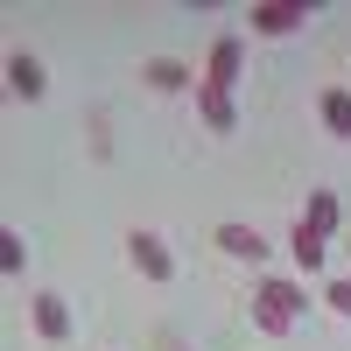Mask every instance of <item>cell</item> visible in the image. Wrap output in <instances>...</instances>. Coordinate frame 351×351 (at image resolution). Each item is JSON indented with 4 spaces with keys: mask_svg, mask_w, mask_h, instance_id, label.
<instances>
[{
    "mask_svg": "<svg viewBox=\"0 0 351 351\" xmlns=\"http://www.w3.org/2000/svg\"><path fill=\"white\" fill-rule=\"evenodd\" d=\"M295 316H302V288H295V281H260V295H253V324H260V330L281 337Z\"/></svg>",
    "mask_w": 351,
    "mask_h": 351,
    "instance_id": "6da1fadb",
    "label": "cell"
},
{
    "mask_svg": "<svg viewBox=\"0 0 351 351\" xmlns=\"http://www.w3.org/2000/svg\"><path fill=\"white\" fill-rule=\"evenodd\" d=\"M239 64H246V43H239V36H218V43H211V64H204V77H197V84H211V92H232V84H239Z\"/></svg>",
    "mask_w": 351,
    "mask_h": 351,
    "instance_id": "7a4b0ae2",
    "label": "cell"
},
{
    "mask_svg": "<svg viewBox=\"0 0 351 351\" xmlns=\"http://www.w3.org/2000/svg\"><path fill=\"white\" fill-rule=\"evenodd\" d=\"M127 253H134V267L148 274V281H169V274H176V260H169V246L155 239V232H134V239H127Z\"/></svg>",
    "mask_w": 351,
    "mask_h": 351,
    "instance_id": "3957f363",
    "label": "cell"
},
{
    "mask_svg": "<svg viewBox=\"0 0 351 351\" xmlns=\"http://www.w3.org/2000/svg\"><path fill=\"white\" fill-rule=\"evenodd\" d=\"M8 84H14V99H43V92H49V71H43L28 49H14V56H8Z\"/></svg>",
    "mask_w": 351,
    "mask_h": 351,
    "instance_id": "277c9868",
    "label": "cell"
},
{
    "mask_svg": "<svg viewBox=\"0 0 351 351\" xmlns=\"http://www.w3.org/2000/svg\"><path fill=\"white\" fill-rule=\"evenodd\" d=\"M218 253H232V260H267V239H260L253 225H218Z\"/></svg>",
    "mask_w": 351,
    "mask_h": 351,
    "instance_id": "5b68a950",
    "label": "cell"
},
{
    "mask_svg": "<svg viewBox=\"0 0 351 351\" xmlns=\"http://www.w3.org/2000/svg\"><path fill=\"white\" fill-rule=\"evenodd\" d=\"M36 330H43L49 344L71 337V309H64V295H36Z\"/></svg>",
    "mask_w": 351,
    "mask_h": 351,
    "instance_id": "8992f818",
    "label": "cell"
},
{
    "mask_svg": "<svg viewBox=\"0 0 351 351\" xmlns=\"http://www.w3.org/2000/svg\"><path fill=\"white\" fill-rule=\"evenodd\" d=\"M288 253H295L302 267L316 274V267H324V253H330V239H324V232H316V225H302V218H295V239H288Z\"/></svg>",
    "mask_w": 351,
    "mask_h": 351,
    "instance_id": "52a82bcc",
    "label": "cell"
},
{
    "mask_svg": "<svg viewBox=\"0 0 351 351\" xmlns=\"http://www.w3.org/2000/svg\"><path fill=\"white\" fill-rule=\"evenodd\" d=\"M197 112H204L218 134H232V120H239V112H232V92H211V84H197Z\"/></svg>",
    "mask_w": 351,
    "mask_h": 351,
    "instance_id": "ba28073f",
    "label": "cell"
},
{
    "mask_svg": "<svg viewBox=\"0 0 351 351\" xmlns=\"http://www.w3.org/2000/svg\"><path fill=\"white\" fill-rule=\"evenodd\" d=\"M295 21H309V14L288 8V0H281V8H253V36H288Z\"/></svg>",
    "mask_w": 351,
    "mask_h": 351,
    "instance_id": "9c48e42d",
    "label": "cell"
},
{
    "mask_svg": "<svg viewBox=\"0 0 351 351\" xmlns=\"http://www.w3.org/2000/svg\"><path fill=\"white\" fill-rule=\"evenodd\" d=\"M324 127H330L337 141H351V92H344V84H330V92H324Z\"/></svg>",
    "mask_w": 351,
    "mask_h": 351,
    "instance_id": "30bf717a",
    "label": "cell"
},
{
    "mask_svg": "<svg viewBox=\"0 0 351 351\" xmlns=\"http://www.w3.org/2000/svg\"><path fill=\"white\" fill-rule=\"evenodd\" d=\"M141 77H148V84H155V92H183V84H190V71H183V64H176V56H155V64H148V71H141Z\"/></svg>",
    "mask_w": 351,
    "mask_h": 351,
    "instance_id": "8fae6325",
    "label": "cell"
},
{
    "mask_svg": "<svg viewBox=\"0 0 351 351\" xmlns=\"http://www.w3.org/2000/svg\"><path fill=\"white\" fill-rule=\"evenodd\" d=\"M302 225H316V232L330 239V232H337V197H330V190H309V211H302Z\"/></svg>",
    "mask_w": 351,
    "mask_h": 351,
    "instance_id": "7c38bea8",
    "label": "cell"
},
{
    "mask_svg": "<svg viewBox=\"0 0 351 351\" xmlns=\"http://www.w3.org/2000/svg\"><path fill=\"white\" fill-rule=\"evenodd\" d=\"M21 260H28V253H21V239H14V232H0V267L21 274Z\"/></svg>",
    "mask_w": 351,
    "mask_h": 351,
    "instance_id": "4fadbf2b",
    "label": "cell"
},
{
    "mask_svg": "<svg viewBox=\"0 0 351 351\" xmlns=\"http://www.w3.org/2000/svg\"><path fill=\"white\" fill-rule=\"evenodd\" d=\"M324 302H330L337 316H351V281H330V288H324Z\"/></svg>",
    "mask_w": 351,
    "mask_h": 351,
    "instance_id": "5bb4252c",
    "label": "cell"
}]
</instances>
